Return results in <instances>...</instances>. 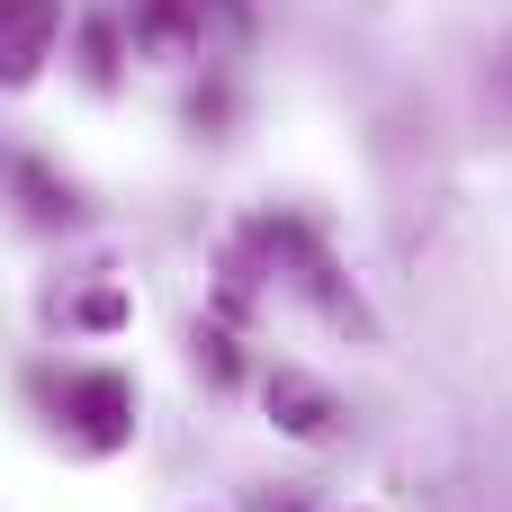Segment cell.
<instances>
[{
    "instance_id": "6da1fadb",
    "label": "cell",
    "mask_w": 512,
    "mask_h": 512,
    "mask_svg": "<svg viewBox=\"0 0 512 512\" xmlns=\"http://www.w3.org/2000/svg\"><path fill=\"white\" fill-rule=\"evenodd\" d=\"M63 423L81 450H126L135 441V378L126 369H81L63 378Z\"/></svg>"
},
{
    "instance_id": "7a4b0ae2",
    "label": "cell",
    "mask_w": 512,
    "mask_h": 512,
    "mask_svg": "<svg viewBox=\"0 0 512 512\" xmlns=\"http://www.w3.org/2000/svg\"><path fill=\"white\" fill-rule=\"evenodd\" d=\"M63 45V0H0V90H27Z\"/></svg>"
},
{
    "instance_id": "3957f363",
    "label": "cell",
    "mask_w": 512,
    "mask_h": 512,
    "mask_svg": "<svg viewBox=\"0 0 512 512\" xmlns=\"http://www.w3.org/2000/svg\"><path fill=\"white\" fill-rule=\"evenodd\" d=\"M198 45H207V0H135V54L198 63Z\"/></svg>"
},
{
    "instance_id": "277c9868",
    "label": "cell",
    "mask_w": 512,
    "mask_h": 512,
    "mask_svg": "<svg viewBox=\"0 0 512 512\" xmlns=\"http://www.w3.org/2000/svg\"><path fill=\"white\" fill-rule=\"evenodd\" d=\"M261 396H270V414H279V432H288V441H333V423H342V405H333L306 369H270V387H261Z\"/></svg>"
},
{
    "instance_id": "5b68a950",
    "label": "cell",
    "mask_w": 512,
    "mask_h": 512,
    "mask_svg": "<svg viewBox=\"0 0 512 512\" xmlns=\"http://www.w3.org/2000/svg\"><path fill=\"white\" fill-rule=\"evenodd\" d=\"M81 54H90V63H81L90 81H117V27H108V18H90V36H81Z\"/></svg>"
},
{
    "instance_id": "8992f818",
    "label": "cell",
    "mask_w": 512,
    "mask_h": 512,
    "mask_svg": "<svg viewBox=\"0 0 512 512\" xmlns=\"http://www.w3.org/2000/svg\"><path fill=\"white\" fill-rule=\"evenodd\" d=\"M117 315H126L117 288H90V297H81V324H117Z\"/></svg>"
}]
</instances>
